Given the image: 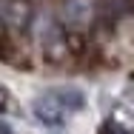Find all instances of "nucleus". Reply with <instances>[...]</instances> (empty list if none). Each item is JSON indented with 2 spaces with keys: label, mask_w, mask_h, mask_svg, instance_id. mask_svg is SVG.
Instances as JSON below:
<instances>
[{
  "label": "nucleus",
  "mask_w": 134,
  "mask_h": 134,
  "mask_svg": "<svg viewBox=\"0 0 134 134\" xmlns=\"http://www.w3.org/2000/svg\"><path fill=\"white\" fill-rule=\"evenodd\" d=\"M100 14L97 0H66L63 3V23L69 29H88Z\"/></svg>",
  "instance_id": "1"
},
{
  "label": "nucleus",
  "mask_w": 134,
  "mask_h": 134,
  "mask_svg": "<svg viewBox=\"0 0 134 134\" xmlns=\"http://www.w3.org/2000/svg\"><path fill=\"white\" fill-rule=\"evenodd\" d=\"M29 6L23 0H0V23L9 29H26L29 26Z\"/></svg>",
  "instance_id": "2"
},
{
  "label": "nucleus",
  "mask_w": 134,
  "mask_h": 134,
  "mask_svg": "<svg viewBox=\"0 0 134 134\" xmlns=\"http://www.w3.org/2000/svg\"><path fill=\"white\" fill-rule=\"evenodd\" d=\"M34 117L43 123V126H52V129H57V126H63V120H66V114H63V108L54 103V97L46 91V94H40L37 100H34Z\"/></svg>",
  "instance_id": "3"
},
{
  "label": "nucleus",
  "mask_w": 134,
  "mask_h": 134,
  "mask_svg": "<svg viewBox=\"0 0 134 134\" xmlns=\"http://www.w3.org/2000/svg\"><path fill=\"white\" fill-rule=\"evenodd\" d=\"M49 94L54 97V103L63 108V114L69 117L71 111H80L83 103H86V97H83L80 88H71V86H60V88H49Z\"/></svg>",
  "instance_id": "4"
},
{
  "label": "nucleus",
  "mask_w": 134,
  "mask_h": 134,
  "mask_svg": "<svg viewBox=\"0 0 134 134\" xmlns=\"http://www.w3.org/2000/svg\"><path fill=\"white\" fill-rule=\"evenodd\" d=\"M103 134H129V129L123 123H117V120H108L106 126H103Z\"/></svg>",
  "instance_id": "5"
},
{
  "label": "nucleus",
  "mask_w": 134,
  "mask_h": 134,
  "mask_svg": "<svg viewBox=\"0 0 134 134\" xmlns=\"http://www.w3.org/2000/svg\"><path fill=\"white\" fill-rule=\"evenodd\" d=\"M9 106H12V103H9V91L0 86V114H3V111H9Z\"/></svg>",
  "instance_id": "6"
}]
</instances>
